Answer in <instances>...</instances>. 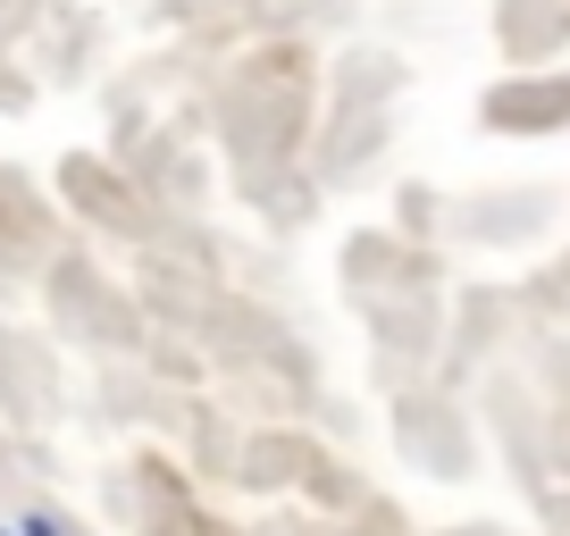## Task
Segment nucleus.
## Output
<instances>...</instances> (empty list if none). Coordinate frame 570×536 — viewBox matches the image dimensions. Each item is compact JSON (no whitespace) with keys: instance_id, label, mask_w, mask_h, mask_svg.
Wrapping results in <instances>:
<instances>
[{"instance_id":"1","label":"nucleus","mask_w":570,"mask_h":536,"mask_svg":"<svg viewBox=\"0 0 570 536\" xmlns=\"http://www.w3.org/2000/svg\"><path fill=\"white\" fill-rule=\"evenodd\" d=\"M18 528H26V536H85V528H76V519L42 512V503H26V512H18Z\"/></svg>"},{"instance_id":"2","label":"nucleus","mask_w":570,"mask_h":536,"mask_svg":"<svg viewBox=\"0 0 570 536\" xmlns=\"http://www.w3.org/2000/svg\"><path fill=\"white\" fill-rule=\"evenodd\" d=\"M0 536H26V528H18V519H0Z\"/></svg>"}]
</instances>
